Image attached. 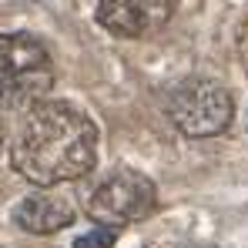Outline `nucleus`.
<instances>
[{
	"mask_svg": "<svg viewBox=\"0 0 248 248\" xmlns=\"http://www.w3.org/2000/svg\"><path fill=\"white\" fill-rule=\"evenodd\" d=\"M74 205L57 191H34L14 208V225L31 235H54L74 221Z\"/></svg>",
	"mask_w": 248,
	"mask_h": 248,
	"instance_id": "nucleus-6",
	"label": "nucleus"
},
{
	"mask_svg": "<svg viewBox=\"0 0 248 248\" xmlns=\"http://www.w3.org/2000/svg\"><path fill=\"white\" fill-rule=\"evenodd\" d=\"M114 242H118V232L114 228H94V232L81 235L74 242V248H114Z\"/></svg>",
	"mask_w": 248,
	"mask_h": 248,
	"instance_id": "nucleus-7",
	"label": "nucleus"
},
{
	"mask_svg": "<svg viewBox=\"0 0 248 248\" xmlns=\"http://www.w3.org/2000/svg\"><path fill=\"white\" fill-rule=\"evenodd\" d=\"M181 0H97V24L114 37H148L161 31Z\"/></svg>",
	"mask_w": 248,
	"mask_h": 248,
	"instance_id": "nucleus-5",
	"label": "nucleus"
},
{
	"mask_svg": "<svg viewBox=\"0 0 248 248\" xmlns=\"http://www.w3.org/2000/svg\"><path fill=\"white\" fill-rule=\"evenodd\" d=\"M0 144H3V134H0Z\"/></svg>",
	"mask_w": 248,
	"mask_h": 248,
	"instance_id": "nucleus-9",
	"label": "nucleus"
},
{
	"mask_svg": "<svg viewBox=\"0 0 248 248\" xmlns=\"http://www.w3.org/2000/svg\"><path fill=\"white\" fill-rule=\"evenodd\" d=\"M245 127H248V111H245Z\"/></svg>",
	"mask_w": 248,
	"mask_h": 248,
	"instance_id": "nucleus-8",
	"label": "nucleus"
},
{
	"mask_svg": "<svg viewBox=\"0 0 248 248\" xmlns=\"http://www.w3.org/2000/svg\"><path fill=\"white\" fill-rule=\"evenodd\" d=\"M155 208H158L155 181L141 171H131V168L111 171L87 198V215L101 228H114V232L148 218Z\"/></svg>",
	"mask_w": 248,
	"mask_h": 248,
	"instance_id": "nucleus-4",
	"label": "nucleus"
},
{
	"mask_svg": "<svg viewBox=\"0 0 248 248\" xmlns=\"http://www.w3.org/2000/svg\"><path fill=\"white\" fill-rule=\"evenodd\" d=\"M54 87V61L31 34H0V108H34Z\"/></svg>",
	"mask_w": 248,
	"mask_h": 248,
	"instance_id": "nucleus-2",
	"label": "nucleus"
},
{
	"mask_svg": "<svg viewBox=\"0 0 248 248\" xmlns=\"http://www.w3.org/2000/svg\"><path fill=\"white\" fill-rule=\"evenodd\" d=\"M10 161L17 174L41 188L84 178L97 161V127L67 101H41L20 124Z\"/></svg>",
	"mask_w": 248,
	"mask_h": 248,
	"instance_id": "nucleus-1",
	"label": "nucleus"
},
{
	"mask_svg": "<svg viewBox=\"0 0 248 248\" xmlns=\"http://www.w3.org/2000/svg\"><path fill=\"white\" fill-rule=\"evenodd\" d=\"M168 118L188 138H215L235 118V101L211 78H185L168 91Z\"/></svg>",
	"mask_w": 248,
	"mask_h": 248,
	"instance_id": "nucleus-3",
	"label": "nucleus"
}]
</instances>
